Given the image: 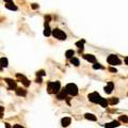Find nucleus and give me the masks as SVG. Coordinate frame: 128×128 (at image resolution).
I'll return each instance as SVG.
<instances>
[{
    "label": "nucleus",
    "mask_w": 128,
    "mask_h": 128,
    "mask_svg": "<svg viewBox=\"0 0 128 128\" xmlns=\"http://www.w3.org/2000/svg\"><path fill=\"white\" fill-rule=\"evenodd\" d=\"M60 90H61V83L59 81L48 82L47 91H48V93H49V94H57Z\"/></svg>",
    "instance_id": "f257e3e1"
},
{
    "label": "nucleus",
    "mask_w": 128,
    "mask_h": 128,
    "mask_svg": "<svg viewBox=\"0 0 128 128\" xmlns=\"http://www.w3.org/2000/svg\"><path fill=\"white\" fill-rule=\"evenodd\" d=\"M65 92L66 94L72 95V96H76L78 94V88L75 83H68L65 87Z\"/></svg>",
    "instance_id": "f03ea898"
},
{
    "label": "nucleus",
    "mask_w": 128,
    "mask_h": 128,
    "mask_svg": "<svg viewBox=\"0 0 128 128\" xmlns=\"http://www.w3.org/2000/svg\"><path fill=\"white\" fill-rule=\"evenodd\" d=\"M52 35L56 37V39L60 40V41H65L66 40V34L64 33L62 30H60V29H55V30H52Z\"/></svg>",
    "instance_id": "7ed1b4c3"
},
{
    "label": "nucleus",
    "mask_w": 128,
    "mask_h": 128,
    "mask_svg": "<svg viewBox=\"0 0 128 128\" xmlns=\"http://www.w3.org/2000/svg\"><path fill=\"white\" fill-rule=\"evenodd\" d=\"M107 61H108V63L109 64H111V65H113V66H115V65H120L122 62H121V60L119 59V57L115 55H110L108 57V59H107Z\"/></svg>",
    "instance_id": "20e7f679"
},
{
    "label": "nucleus",
    "mask_w": 128,
    "mask_h": 128,
    "mask_svg": "<svg viewBox=\"0 0 128 128\" xmlns=\"http://www.w3.org/2000/svg\"><path fill=\"white\" fill-rule=\"evenodd\" d=\"M88 98H89L90 101H92V103L94 104H98V101H99V99L101 98V96L98 94L97 92H94V93H91V94H89V96H88Z\"/></svg>",
    "instance_id": "39448f33"
},
{
    "label": "nucleus",
    "mask_w": 128,
    "mask_h": 128,
    "mask_svg": "<svg viewBox=\"0 0 128 128\" xmlns=\"http://www.w3.org/2000/svg\"><path fill=\"white\" fill-rule=\"evenodd\" d=\"M16 77H17L18 79H20V81L23 82V83H24V85H25V87H29V85H30V81H29V80L27 79L26 77L24 76V75L17 74V75H16Z\"/></svg>",
    "instance_id": "423d86ee"
},
{
    "label": "nucleus",
    "mask_w": 128,
    "mask_h": 128,
    "mask_svg": "<svg viewBox=\"0 0 128 128\" xmlns=\"http://www.w3.org/2000/svg\"><path fill=\"white\" fill-rule=\"evenodd\" d=\"M5 82L9 84V90H16V89H17V84H16V82L13 81L12 79L7 78V79H5Z\"/></svg>",
    "instance_id": "0eeeda50"
},
{
    "label": "nucleus",
    "mask_w": 128,
    "mask_h": 128,
    "mask_svg": "<svg viewBox=\"0 0 128 128\" xmlns=\"http://www.w3.org/2000/svg\"><path fill=\"white\" fill-rule=\"evenodd\" d=\"M57 98H58L59 100H63V99H65V98H66V92H65V89L59 91V92L57 93Z\"/></svg>",
    "instance_id": "6e6552de"
},
{
    "label": "nucleus",
    "mask_w": 128,
    "mask_h": 128,
    "mask_svg": "<svg viewBox=\"0 0 128 128\" xmlns=\"http://www.w3.org/2000/svg\"><path fill=\"white\" fill-rule=\"evenodd\" d=\"M113 88H114L113 82H108L107 87L105 88V92L107 93V94H111V93H112V91H113Z\"/></svg>",
    "instance_id": "1a4fd4ad"
},
{
    "label": "nucleus",
    "mask_w": 128,
    "mask_h": 128,
    "mask_svg": "<svg viewBox=\"0 0 128 128\" xmlns=\"http://www.w3.org/2000/svg\"><path fill=\"white\" fill-rule=\"evenodd\" d=\"M72 120L69 119V117H63L62 121H61V125H62L63 127H67L69 124H71Z\"/></svg>",
    "instance_id": "9d476101"
},
{
    "label": "nucleus",
    "mask_w": 128,
    "mask_h": 128,
    "mask_svg": "<svg viewBox=\"0 0 128 128\" xmlns=\"http://www.w3.org/2000/svg\"><path fill=\"white\" fill-rule=\"evenodd\" d=\"M83 58L87 61H89V62H92V63H95L96 62V58L93 55H83Z\"/></svg>",
    "instance_id": "9b49d317"
},
{
    "label": "nucleus",
    "mask_w": 128,
    "mask_h": 128,
    "mask_svg": "<svg viewBox=\"0 0 128 128\" xmlns=\"http://www.w3.org/2000/svg\"><path fill=\"white\" fill-rule=\"evenodd\" d=\"M51 34V29H50L48 23H45V30H44V35L45 36H49Z\"/></svg>",
    "instance_id": "f8f14e48"
},
{
    "label": "nucleus",
    "mask_w": 128,
    "mask_h": 128,
    "mask_svg": "<svg viewBox=\"0 0 128 128\" xmlns=\"http://www.w3.org/2000/svg\"><path fill=\"white\" fill-rule=\"evenodd\" d=\"M8 65H9V62H8L7 58L0 59V66H1V67H8Z\"/></svg>",
    "instance_id": "ddd939ff"
},
{
    "label": "nucleus",
    "mask_w": 128,
    "mask_h": 128,
    "mask_svg": "<svg viewBox=\"0 0 128 128\" xmlns=\"http://www.w3.org/2000/svg\"><path fill=\"white\" fill-rule=\"evenodd\" d=\"M5 8H7V9H9V10H12V11H16V10H17V7H16L13 2H8V3L5 4Z\"/></svg>",
    "instance_id": "4468645a"
},
{
    "label": "nucleus",
    "mask_w": 128,
    "mask_h": 128,
    "mask_svg": "<svg viewBox=\"0 0 128 128\" xmlns=\"http://www.w3.org/2000/svg\"><path fill=\"white\" fill-rule=\"evenodd\" d=\"M84 117L87 120H90V121H93V122H95L96 120H97L95 115H93V114H91V113H85L84 114Z\"/></svg>",
    "instance_id": "2eb2a0df"
},
{
    "label": "nucleus",
    "mask_w": 128,
    "mask_h": 128,
    "mask_svg": "<svg viewBox=\"0 0 128 128\" xmlns=\"http://www.w3.org/2000/svg\"><path fill=\"white\" fill-rule=\"evenodd\" d=\"M16 94L18 96H26L27 95V91L24 89H16Z\"/></svg>",
    "instance_id": "dca6fc26"
},
{
    "label": "nucleus",
    "mask_w": 128,
    "mask_h": 128,
    "mask_svg": "<svg viewBox=\"0 0 128 128\" xmlns=\"http://www.w3.org/2000/svg\"><path fill=\"white\" fill-rule=\"evenodd\" d=\"M98 104H99L101 107H104V108H105V107L108 106V100H107L106 98H103V97H101L100 99H99V101H98Z\"/></svg>",
    "instance_id": "f3484780"
},
{
    "label": "nucleus",
    "mask_w": 128,
    "mask_h": 128,
    "mask_svg": "<svg viewBox=\"0 0 128 128\" xmlns=\"http://www.w3.org/2000/svg\"><path fill=\"white\" fill-rule=\"evenodd\" d=\"M84 43L85 41L84 40H81V41H78L76 43V46L79 48V49H81V51H82V49H83V45H84Z\"/></svg>",
    "instance_id": "a211bd4d"
},
{
    "label": "nucleus",
    "mask_w": 128,
    "mask_h": 128,
    "mask_svg": "<svg viewBox=\"0 0 128 128\" xmlns=\"http://www.w3.org/2000/svg\"><path fill=\"white\" fill-rule=\"evenodd\" d=\"M74 55H75V51H74V50H67V51L65 52V56H66V58H67V59L73 58Z\"/></svg>",
    "instance_id": "6ab92c4d"
},
{
    "label": "nucleus",
    "mask_w": 128,
    "mask_h": 128,
    "mask_svg": "<svg viewBox=\"0 0 128 128\" xmlns=\"http://www.w3.org/2000/svg\"><path fill=\"white\" fill-rule=\"evenodd\" d=\"M71 63L72 64H73V65H75V66H78L79 65V60H78V59H76V58H71Z\"/></svg>",
    "instance_id": "aec40b11"
},
{
    "label": "nucleus",
    "mask_w": 128,
    "mask_h": 128,
    "mask_svg": "<svg viewBox=\"0 0 128 128\" xmlns=\"http://www.w3.org/2000/svg\"><path fill=\"white\" fill-rule=\"evenodd\" d=\"M117 103H119V98H115V97H113V98H111L110 100H108V104H110V105H115Z\"/></svg>",
    "instance_id": "412c9836"
},
{
    "label": "nucleus",
    "mask_w": 128,
    "mask_h": 128,
    "mask_svg": "<svg viewBox=\"0 0 128 128\" xmlns=\"http://www.w3.org/2000/svg\"><path fill=\"white\" fill-rule=\"evenodd\" d=\"M93 68H94V69H101V68H104V67L100 65L99 63H96V62H95V64L93 65Z\"/></svg>",
    "instance_id": "4be33fe9"
},
{
    "label": "nucleus",
    "mask_w": 128,
    "mask_h": 128,
    "mask_svg": "<svg viewBox=\"0 0 128 128\" xmlns=\"http://www.w3.org/2000/svg\"><path fill=\"white\" fill-rule=\"evenodd\" d=\"M111 124H112V126L113 127H117V126H120V122L119 121H113V122H111Z\"/></svg>",
    "instance_id": "5701e85b"
},
{
    "label": "nucleus",
    "mask_w": 128,
    "mask_h": 128,
    "mask_svg": "<svg viewBox=\"0 0 128 128\" xmlns=\"http://www.w3.org/2000/svg\"><path fill=\"white\" fill-rule=\"evenodd\" d=\"M120 120L126 123V122H127V116H125V115H124V116H121V117H120Z\"/></svg>",
    "instance_id": "b1692460"
},
{
    "label": "nucleus",
    "mask_w": 128,
    "mask_h": 128,
    "mask_svg": "<svg viewBox=\"0 0 128 128\" xmlns=\"http://www.w3.org/2000/svg\"><path fill=\"white\" fill-rule=\"evenodd\" d=\"M105 128H114V127L112 126L111 123H108V124H106V125H105Z\"/></svg>",
    "instance_id": "393cba45"
},
{
    "label": "nucleus",
    "mask_w": 128,
    "mask_h": 128,
    "mask_svg": "<svg viewBox=\"0 0 128 128\" xmlns=\"http://www.w3.org/2000/svg\"><path fill=\"white\" fill-rule=\"evenodd\" d=\"M44 75H45V72H44V71L37 72V76H44Z\"/></svg>",
    "instance_id": "a878e982"
},
{
    "label": "nucleus",
    "mask_w": 128,
    "mask_h": 128,
    "mask_svg": "<svg viewBox=\"0 0 128 128\" xmlns=\"http://www.w3.org/2000/svg\"><path fill=\"white\" fill-rule=\"evenodd\" d=\"M109 71H110L111 73H117L116 68H113V67H110V68H109Z\"/></svg>",
    "instance_id": "bb28decb"
},
{
    "label": "nucleus",
    "mask_w": 128,
    "mask_h": 128,
    "mask_svg": "<svg viewBox=\"0 0 128 128\" xmlns=\"http://www.w3.org/2000/svg\"><path fill=\"white\" fill-rule=\"evenodd\" d=\"M31 7H32V9H37V8H39V5L35 4V3H33V4L31 5Z\"/></svg>",
    "instance_id": "cd10ccee"
},
{
    "label": "nucleus",
    "mask_w": 128,
    "mask_h": 128,
    "mask_svg": "<svg viewBox=\"0 0 128 128\" xmlns=\"http://www.w3.org/2000/svg\"><path fill=\"white\" fill-rule=\"evenodd\" d=\"M13 128H24V127H23V126H20V125H18V124H17V125H14V127H13Z\"/></svg>",
    "instance_id": "c85d7f7f"
},
{
    "label": "nucleus",
    "mask_w": 128,
    "mask_h": 128,
    "mask_svg": "<svg viewBox=\"0 0 128 128\" xmlns=\"http://www.w3.org/2000/svg\"><path fill=\"white\" fill-rule=\"evenodd\" d=\"M45 19H46V23H47V20H50L51 17H50V16H45Z\"/></svg>",
    "instance_id": "c756f323"
},
{
    "label": "nucleus",
    "mask_w": 128,
    "mask_h": 128,
    "mask_svg": "<svg viewBox=\"0 0 128 128\" xmlns=\"http://www.w3.org/2000/svg\"><path fill=\"white\" fill-rule=\"evenodd\" d=\"M36 82H42V78H41V77H39V76H37V79H36Z\"/></svg>",
    "instance_id": "7c9ffc66"
},
{
    "label": "nucleus",
    "mask_w": 128,
    "mask_h": 128,
    "mask_svg": "<svg viewBox=\"0 0 128 128\" xmlns=\"http://www.w3.org/2000/svg\"><path fill=\"white\" fill-rule=\"evenodd\" d=\"M3 110H4V108H3V107L0 106V113H2V112H3Z\"/></svg>",
    "instance_id": "2f4dec72"
},
{
    "label": "nucleus",
    "mask_w": 128,
    "mask_h": 128,
    "mask_svg": "<svg viewBox=\"0 0 128 128\" xmlns=\"http://www.w3.org/2000/svg\"><path fill=\"white\" fill-rule=\"evenodd\" d=\"M13 1V0H4V2H7V3H8V2H12Z\"/></svg>",
    "instance_id": "473e14b6"
},
{
    "label": "nucleus",
    "mask_w": 128,
    "mask_h": 128,
    "mask_svg": "<svg viewBox=\"0 0 128 128\" xmlns=\"http://www.w3.org/2000/svg\"><path fill=\"white\" fill-rule=\"evenodd\" d=\"M5 126H7V128H11V126H10L9 124H8V123H7V124H5Z\"/></svg>",
    "instance_id": "72a5a7b5"
}]
</instances>
